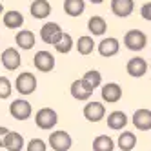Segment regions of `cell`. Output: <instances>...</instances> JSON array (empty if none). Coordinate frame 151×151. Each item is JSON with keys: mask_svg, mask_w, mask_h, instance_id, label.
<instances>
[{"mask_svg": "<svg viewBox=\"0 0 151 151\" xmlns=\"http://www.w3.org/2000/svg\"><path fill=\"white\" fill-rule=\"evenodd\" d=\"M96 49H99L100 57L109 58V57H115L118 53V49H120V42H118V38H115V37H107V38H102L99 42Z\"/></svg>", "mask_w": 151, "mask_h": 151, "instance_id": "obj_10", "label": "cell"}, {"mask_svg": "<svg viewBox=\"0 0 151 151\" xmlns=\"http://www.w3.org/2000/svg\"><path fill=\"white\" fill-rule=\"evenodd\" d=\"M135 2L133 0H111V11L118 18H126L133 13Z\"/></svg>", "mask_w": 151, "mask_h": 151, "instance_id": "obj_15", "label": "cell"}, {"mask_svg": "<svg viewBox=\"0 0 151 151\" xmlns=\"http://www.w3.org/2000/svg\"><path fill=\"white\" fill-rule=\"evenodd\" d=\"M64 33V31L60 29V26L57 22H46L44 26H42L40 29V38L46 42V44H55V42L60 38V35Z\"/></svg>", "mask_w": 151, "mask_h": 151, "instance_id": "obj_11", "label": "cell"}, {"mask_svg": "<svg viewBox=\"0 0 151 151\" xmlns=\"http://www.w3.org/2000/svg\"><path fill=\"white\" fill-rule=\"evenodd\" d=\"M126 126H127V115L124 111H111L107 115V127L109 129L118 131V129H124Z\"/></svg>", "mask_w": 151, "mask_h": 151, "instance_id": "obj_20", "label": "cell"}, {"mask_svg": "<svg viewBox=\"0 0 151 151\" xmlns=\"http://www.w3.org/2000/svg\"><path fill=\"white\" fill-rule=\"evenodd\" d=\"M2 66L7 69V71H17L22 64V58H20V53L17 47H7L2 51Z\"/></svg>", "mask_w": 151, "mask_h": 151, "instance_id": "obj_9", "label": "cell"}, {"mask_svg": "<svg viewBox=\"0 0 151 151\" xmlns=\"http://www.w3.org/2000/svg\"><path fill=\"white\" fill-rule=\"evenodd\" d=\"M35 122L40 129H44V131H49L53 129L57 124H58V115L55 109H51V107H42V109L37 111L35 115Z\"/></svg>", "mask_w": 151, "mask_h": 151, "instance_id": "obj_1", "label": "cell"}, {"mask_svg": "<svg viewBox=\"0 0 151 151\" xmlns=\"http://www.w3.org/2000/svg\"><path fill=\"white\" fill-rule=\"evenodd\" d=\"M15 42H17V46H18L20 49L29 51V49H33L37 38H35V33H33V31H29V29H20L18 33H17V37H15Z\"/></svg>", "mask_w": 151, "mask_h": 151, "instance_id": "obj_16", "label": "cell"}, {"mask_svg": "<svg viewBox=\"0 0 151 151\" xmlns=\"http://www.w3.org/2000/svg\"><path fill=\"white\" fill-rule=\"evenodd\" d=\"M71 96L75 100H80V102H88L89 99H91V95H93V88L89 84H86L82 78H78V80H75L73 84H71Z\"/></svg>", "mask_w": 151, "mask_h": 151, "instance_id": "obj_7", "label": "cell"}, {"mask_svg": "<svg viewBox=\"0 0 151 151\" xmlns=\"http://www.w3.org/2000/svg\"><path fill=\"white\" fill-rule=\"evenodd\" d=\"M53 47H55L58 53H62V55H68V53L75 47V42H73V38H71L69 33H62L60 38L53 44Z\"/></svg>", "mask_w": 151, "mask_h": 151, "instance_id": "obj_24", "label": "cell"}, {"mask_svg": "<svg viewBox=\"0 0 151 151\" xmlns=\"http://www.w3.org/2000/svg\"><path fill=\"white\" fill-rule=\"evenodd\" d=\"M11 93H13L11 80L7 77H0V99H9Z\"/></svg>", "mask_w": 151, "mask_h": 151, "instance_id": "obj_28", "label": "cell"}, {"mask_svg": "<svg viewBox=\"0 0 151 151\" xmlns=\"http://www.w3.org/2000/svg\"><path fill=\"white\" fill-rule=\"evenodd\" d=\"M7 133H9V129L4 127V126H0V147H4V138H6Z\"/></svg>", "mask_w": 151, "mask_h": 151, "instance_id": "obj_31", "label": "cell"}, {"mask_svg": "<svg viewBox=\"0 0 151 151\" xmlns=\"http://www.w3.org/2000/svg\"><path fill=\"white\" fill-rule=\"evenodd\" d=\"M75 47H77V51L80 53V55H91L93 49H95V42H93V37H88V35H84V37H78V40L75 42Z\"/></svg>", "mask_w": 151, "mask_h": 151, "instance_id": "obj_25", "label": "cell"}, {"mask_svg": "<svg viewBox=\"0 0 151 151\" xmlns=\"http://www.w3.org/2000/svg\"><path fill=\"white\" fill-rule=\"evenodd\" d=\"M89 2H91V4H102L104 0H89Z\"/></svg>", "mask_w": 151, "mask_h": 151, "instance_id": "obj_32", "label": "cell"}, {"mask_svg": "<svg viewBox=\"0 0 151 151\" xmlns=\"http://www.w3.org/2000/svg\"><path fill=\"white\" fill-rule=\"evenodd\" d=\"M24 24V17L20 11H15V9H11V11H6L4 15V26L9 27V29H18L22 27Z\"/></svg>", "mask_w": 151, "mask_h": 151, "instance_id": "obj_22", "label": "cell"}, {"mask_svg": "<svg viewBox=\"0 0 151 151\" xmlns=\"http://www.w3.org/2000/svg\"><path fill=\"white\" fill-rule=\"evenodd\" d=\"M15 89L20 95H24V96L35 93V89H37V77L33 73H29V71L20 73L17 77V80H15Z\"/></svg>", "mask_w": 151, "mask_h": 151, "instance_id": "obj_3", "label": "cell"}, {"mask_svg": "<svg viewBox=\"0 0 151 151\" xmlns=\"http://www.w3.org/2000/svg\"><path fill=\"white\" fill-rule=\"evenodd\" d=\"M84 116H86V120L88 122H100L104 120V116H106V106L102 102H88L84 106Z\"/></svg>", "mask_w": 151, "mask_h": 151, "instance_id": "obj_6", "label": "cell"}, {"mask_svg": "<svg viewBox=\"0 0 151 151\" xmlns=\"http://www.w3.org/2000/svg\"><path fill=\"white\" fill-rule=\"evenodd\" d=\"M26 149L27 151H47V144L42 138H31L26 146Z\"/></svg>", "mask_w": 151, "mask_h": 151, "instance_id": "obj_29", "label": "cell"}, {"mask_svg": "<svg viewBox=\"0 0 151 151\" xmlns=\"http://www.w3.org/2000/svg\"><path fill=\"white\" fill-rule=\"evenodd\" d=\"M24 137L17 131H9L4 138V147L7 151H22L24 149Z\"/></svg>", "mask_w": 151, "mask_h": 151, "instance_id": "obj_17", "label": "cell"}, {"mask_svg": "<svg viewBox=\"0 0 151 151\" xmlns=\"http://www.w3.org/2000/svg\"><path fill=\"white\" fill-rule=\"evenodd\" d=\"M126 71L129 73V77L133 78H140L147 73V62L142 58V57H133L129 58L127 64H126Z\"/></svg>", "mask_w": 151, "mask_h": 151, "instance_id": "obj_12", "label": "cell"}, {"mask_svg": "<svg viewBox=\"0 0 151 151\" xmlns=\"http://www.w3.org/2000/svg\"><path fill=\"white\" fill-rule=\"evenodd\" d=\"M115 149V140L107 135H99L93 140V151H113Z\"/></svg>", "mask_w": 151, "mask_h": 151, "instance_id": "obj_26", "label": "cell"}, {"mask_svg": "<svg viewBox=\"0 0 151 151\" xmlns=\"http://www.w3.org/2000/svg\"><path fill=\"white\" fill-rule=\"evenodd\" d=\"M82 80H84L86 84H89L93 89H96V88H99V86L102 84V75L96 71V69H89L88 73H84Z\"/></svg>", "mask_w": 151, "mask_h": 151, "instance_id": "obj_27", "label": "cell"}, {"mask_svg": "<svg viewBox=\"0 0 151 151\" xmlns=\"http://www.w3.org/2000/svg\"><path fill=\"white\" fill-rule=\"evenodd\" d=\"M140 15H142L144 20L151 22V2H147V4H144L142 7H140Z\"/></svg>", "mask_w": 151, "mask_h": 151, "instance_id": "obj_30", "label": "cell"}, {"mask_svg": "<svg viewBox=\"0 0 151 151\" xmlns=\"http://www.w3.org/2000/svg\"><path fill=\"white\" fill-rule=\"evenodd\" d=\"M88 29L93 37H102L107 29V22L104 20V17H99V15H93L89 20H88Z\"/></svg>", "mask_w": 151, "mask_h": 151, "instance_id": "obj_19", "label": "cell"}, {"mask_svg": "<svg viewBox=\"0 0 151 151\" xmlns=\"http://www.w3.org/2000/svg\"><path fill=\"white\" fill-rule=\"evenodd\" d=\"M33 64L35 68L42 73H49L53 71V68H55V57H53V53L49 51H37L35 53V58H33Z\"/></svg>", "mask_w": 151, "mask_h": 151, "instance_id": "obj_8", "label": "cell"}, {"mask_svg": "<svg viewBox=\"0 0 151 151\" xmlns=\"http://www.w3.org/2000/svg\"><path fill=\"white\" fill-rule=\"evenodd\" d=\"M100 95H102V100L104 102H107V104H116L118 100L122 99V88L116 82H107V84L102 86Z\"/></svg>", "mask_w": 151, "mask_h": 151, "instance_id": "obj_13", "label": "cell"}, {"mask_svg": "<svg viewBox=\"0 0 151 151\" xmlns=\"http://www.w3.org/2000/svg\"><path fill=\"white\" fill-rule=\"evenodd\" d=\"M131 122L137 129L140 131H149L151 129V109H146V107H140L133 113Z\"/></svg>", "mask_w": 151, "mask_h": 151, "instance_id": "obj_14", "label": "cell"}, {"mask_svg": "<svg viewBox=\"0 0 151 151\" xmlns=\"http://www.w3.org/2000/svg\"><path fill=\"white\" fill-rule=\"evenodd\" d=\"M9 113H11V116L17 118V120H27L31 116V113H33V107H31V104L27 100L17 99L9 104Z\"/></svg>", "mask_w": 151, "mask_h": 151, "instance_id": "obj_5", "label": "cell"}, {"mask_svg": "<svg viewBox=\"0 0 151 151\" xmlns=\"http://www.w3.org/2000/svg\"><path fill=\"white\" fill-rule=\"evenodd\" d=\"M116 146L120 151H131L135 146H137V137L133 131H122L120 137L116 140Z\"/></svg>", "mask_w": 151, "mask_h": 151, "instance_id": "obj_21", "label": "cell"}, {"mask_svg": "<svg viewBox=\"0 0 151 151\" xmlns=\"http://www.w3.org/2000/svg\"><path fill=\"white\" fill-rule=\"evenodd\" d=\"M71 146H73V138L68 131H64V129L53 131L49 135V147L53 151H69Z\"/></svg>", "mask_w": 151, "mask_h": 151, "instance_id": "obj_4", "label": "cell"}, {"mask_svg": "<svg viewBox=\"0 0 151 151\" xmlns=\"http://www.w3.org/2000/svg\"><path fill=\"white\" fill-rule=\"evenodd\" d=\"M86 9V0H64V11L69 17H80Z\"/></svg>", "mask_w": 151, "mask_h": 151, "instance_id": "obj_23", "label": "cell"}, {"mask_svg": "<svg viewBox=\"0 0 151 151\" xmlns=\"http://www.w3.org/2000/svg\"><path fill=\"white\" fill-rule=\"evenodd\" d=\"M29 11H31V15H33V18L42 20V18H46V17L51 15V6H49L47 0H35V2L29 6Z\"/></svg>", "mask_w": 151, "mask_h": 151, "instance_id": "obj_18", "label": "cell"}, {"mask_svg": "<svg viewBox=\"0 0 151 151\" xmlns=\"http://www.w3.org/2000/svg\"><path fill=\"white\" fill-rule=\"evenodd\" d=\"M124 46L129 51H142L147 46V37L140 29H131L124 35Z\"/></svg>", "mask_w": 151, "mask_h": 151, "instance_id": "obj_2", "label": "cell"}, {"mask_svg": "<svg viewBox=\"0 0 151 151\" xmlns=\"http://www.w3.org/2000/svg\"><path fill=\"white\" fill-rule=\"evenodd\" d=\"M0 15H4V6H2V2H0Z\"/></svg>", "mask_w": 151, "mask_h": 151, "instance_id": "obj_33", "label": "cell"}]
</instances>
